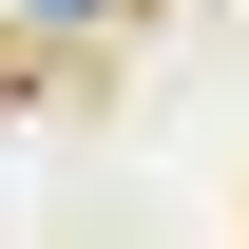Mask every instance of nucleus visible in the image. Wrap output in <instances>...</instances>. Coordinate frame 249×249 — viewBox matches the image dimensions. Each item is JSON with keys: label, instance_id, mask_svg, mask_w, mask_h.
<instances>
[{"label": "nucleus", "instance_id": "f257e3e1", "mask_svg": "<svg viewBox=\"0 0 249 249\" xmlns=\"http://www.w3.org/2000/svg\"><path fill=\"white\" fill-rule=\"evenodd\" d=\"M19 96H38V38H19V19H0V115H19Z\"/></svg>", "mask_w": 249, "mask_h": 249}]
</instances>
